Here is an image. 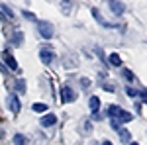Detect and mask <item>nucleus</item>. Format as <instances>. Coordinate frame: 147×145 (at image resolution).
<instances>
[{
    "mask_svg": "<svg viewBox=\"0 0 147 145\" xmlns=\"http://www.w3.org/2000/svg\"><path fill=\"white\" fill-rule=\"evenodd\" d=\"M90 108H92L94 112H96L98 108H100V100H98L96 96H92V98H90Z\"/></svg>",
    "mask_w": 147,
    "mask_h": 145,
    "instance_id": "5",
    "label": "nucleus"
},
{
    "mask_svg": "<svg viewBox=\"0 0 147 145\" xmlns=\"http://www.w3.org/2000/svg\"><path fill=\"white\" fill-rule=\"evenodd\" d=\"M139 94H141V100H143V102L147 104V88H143L141 92H139Z\"/></svg>",
    "mask_w": 147,
    "mask_h": 145,
    "instance_id": "8",
    "label": "nucleus"
},
{
    "mask_svg": "<svg viewBox=\"0 0 147 145\" xmlns=\"http://www.w3.org/2000/svg\"><path fill=\"white\" fill-rule=\"evenodd\" d=\"M34 110L35 112H45L47 106H45V104H34Z\"/></svg>",
    "mask_w": 147,
    "mask_h": 145,
    "instance_id": "7",
    "label": "nucleus"
},
{
    "mask_svg": "<svg viewBox=\"0 0 147 145\" xmlns=\"http://www.w3.org/2000/svg\"><path fill=\"white\" fill-rule=\"evenodd\" d=\"M41 55H43V61H47V63L51 61V53H45V51H41Z\"/></svg>",
    "mask_w": 147,
    "mask_h": 145,
    "instance_id": "9",
    "label": "nucleus"
},
{
    "mask_svg": "<svg viewBox=\"0 0 147 145\" xmlns=\"http://www.w3.org/2000/svg\"><path fill=\"white\" fill-rule=\"evenodd\" d=\"M108 116H116L114 118V125H118V122H129L131 120V114L122 110L120 106H110L108 108Z\"/></svg>",
    "mask_w": 147,
    "mask_h": 145,
    "instance_id": "1",
    "label": "nucleus"
},
{
    "mask_svg": "<svg viewBox=\"0 0 147 145\" xmlns=\"http://www.w3.org/2000/svg\"><path fill=\"white\" fill-rule=\"evenodd\" d=\"M57 122V118L55 116H53V114H49V116H45V118H43V120H41V125H53V123Z\"/></svg>",
    "mask_w": 147,
    "mask_h": 145,
    "instance_id": "4",
    "label": "nucleus"
},
{
    "mask_svg": "<svg viewBox=\"0 0 147 145\" xmlns=\"http://www.w3.org/2000/svg\"><path fill=\"white\" fill-rule=\"evenodd\" d=\"M102 145H112V143H110V141H104V143H102Z\"/></svg>",
    "mask_w": 147,
    "mask_h": 145,
    "instance_id": "12",
    "label": "nucleus"
},
{
    "mask_svg": "<svg viewBox=\"0 0 147 145\" xmlns=\"http://www.w3.org/2000/svg\"><path fill=\"white\" fill-rule=\"evenodd\" d=\"M6 61H8V65H10L12 69H16V63H14V61H12V59H10V57H8V55H6Z\"/></svg>",
    "mask_w": 147,
    "mask_h": 145,
    "instance_id": "10",
    "label": "nucleus"
},
{
    "mask_svg": "<svg viewBox=\"0 0 147 145\" xmlns=\"http://www.w3.org/2000/svg\"><path fill=\"white\" fill-rule=\"evenodd\" d=\"M73 98H75V92H73L71 88H63L61 90V100H63V104H65V102H71Z\"/></svg>",
    "mask_w": 147,
    "mask_h": 145,
    "instance_id": "2",
    "label": "nucleus"
},
{
    "mask_svg": "<svg viewBox=\"0 0 147 145\" xmlns=\"http://www.w3.org/2000/svg\"><path fill=\"white\" fill-rule=\"evenodd\" d=\"M112 63H114V65H120V59H118V55H112Z\"/></svg>",
    "mask_w": 147,
    "mask_h": 145,
    "instance_id": "11",
    "label": "nucleus"
},
{
    "mask_svg": "<svg viewBox=\"0 0 147 145\" xmlns=\"http://www.w3.org/2000/svg\"><path fill=\"white\" fill-rule=\"evenodd\" d=\"M8 102H10V110L12 112H18V110H20V102H18V98H16V96H10V98H8Z\"/></svg>",
    "mask_w": 147,
    "mask_h": 145,
    "instance_id": "3",
    "label": "nucleus"
},
{
    "mask_svg": "<svg viewBox=\"0 0 147 145\" xmlns=\"http://www.w3.org/2000/svg\"><path fill=\"white\" fill-rule=\"evenodd\" d=\"M131 145H137V143H131Z\"/></svg>",
    "mask_w": 147,
    "mask_h": 145,
    "instance_id": "13",
    "label": "nucleus"
},
{
    "mask_svg": "<svg viewBox=\"0 0 147 145\" xmlns=\"http://www.w3.org/2000/svg\"><path fill=\"white\" fill-rule=\"evenodd\" d=\"M120 139H122V141H129V139H131V137H129V132H125V129H122V132H120Z\"/></svg>",
    "mask_w": 147,
    "mask_h": 145,
    "instance_id": "6",
    "label": "nucleus"
}]
</instances>
